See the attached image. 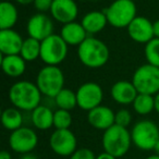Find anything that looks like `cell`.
<instances>
[{
	"mask_svg": "<svg viewBox=\"0 0 159 159\" xmlns=\"http://www.w3.org/2000/svg\"><path fill=\"white\" fill-rule=\"evenodd\" d=\"M43 94L36 83L31 81H18L9 89V99L12 106L21 111H33L42 102Z\"/></svg>",
	"mask_w": 159,
	"mask_h": 159,
	"instance_id": "obj_1",
	"label": "cell"
},
{
	"mask_svg": "<svg viewBox=\"0 0 159 159\" xmlns=\"http://www.w3.org/2000/svg\"><path fill=\"white\" fill-rule=\"evenodd\" d=\"M77 57L83 66L89 69H99L108 62L110 51L102 39L89 36L77 47Z\"/></svg>",
	"mask_w": 159,
	"mask_h": 159,
	"instance_id": "obj_2",
	"label": "cell"
},
{
	"mask_svg": "<svg viewBox=\"0 0 159 159\" xmlns=\"http://www.w3.org/2000/svg\"><path fill=\"white\" fill-rule=\"evenodd\" d=\"M102 143L106 152L112 155L116 158L123 157L129 152L132 144L131 132L128 128L113 124L108 130L104 131Z\"/></svg>",
	"mask_w": 159,
	"mask_h": 159,
	"instance_id": "obj_3",
	"label": "cell"
},
{
	"mask_svg": "<svg viewBox=\"0 0 159 159\" xmlns=\"http://www.w3.org/2000/svg\"><path fill=\"white\" fill-rule=\"evenodd\" d=\"M108 24L116 29H128L137 16L136 5L133 0H115L105 10Z\"/></svg>",
	"mask_w": 159,
	"mask_h": 159,
	"instance_id": "obj_4",
	"label": "cell"
},
{
	"mask_svg": "<svg viewBox=\"0 0 159 159\" xmlns=\"http://www.w3.org/2000/svg\"><path fill=\"white\" fill-rule=\"evenodd\" d=\"M36 85L40 93L49 98H55L64 89V74L57 66H45L36 77Z\"/></svg>",
	"mask_w": 159,
	"mask_h": 159,
	"instance_id": "obj_5",
	"label": "cell"
},
{
	"mask_svg": "<svg viewBox=\"0 0 159 159\" xmlns=\"http://www.w3.org/2000/svg\"><path fill=\"white\" fill-rule=\"evenodd\" d=\"M131 139L139 149L152 150L159 141V128L152 120H141L133 125Z\"/></svg>",
	"mask_w": 159,
	"mask_h": 159,
	"instance_id": "obj_6",
	"label": "cell"
},
{
	"mask_svg": "<svg viewBox=\"0 0 159 159\" xmlns=\"http://www.w3.org/2000/svg\"><path fill=\"white\" fill-rule=\"evenodd\" d=\"M132 83L139 94L155 96L159 93V68L145 63L134 71Z\"/></svg>",
	"mask_w": 159,
	"mask_h": 159,
	"instance_id": "obj_7",
	"label": "cell"
},
{
	"mask_svg": "<svg viewBox=\"0 0 159 159\" xmlns=\"http://www.w3.org/2000/svg\"><path fill=\"white\" fill-rule=\"evenodd\" d=\"M69 46L59 34H52L42 42L39 59L46 66H59L68 56Z\"/></svg>",
	"mask_w": 159,
	"mask_h": 159,
	"instance_id": "obj_8",
	"label": "cell"
},
{
	"mask_svg": "<svg viewBox=\"0 0 159 159\" xmlns=\"http://www.w3.org/2000/svg\"><path fill=\"white\" fill-rule=\"evenodd\" d=\"M76 98L77 107L89 112L92 109L102 105L104 99V91L98 83L86 82L77 89Z\"/></svg>",
	"mask_w": 159,
	"mask_h": 159,
	"instance_id": "obj_9",
	"label": "cell"
},
{
	"mask_svg": "<svg viewBox=\"0 0 159 159\" xmlns=\"http://www.w3.org/2000/svg\"><path fill=\"white\" fill-rule=\"evenodd\" d=\"M38 144L37 133L31 128L22 126L11 132L9 136V145L13 152L24 155L32 152Z\"/></svg>",
	"mask_w": 159,
	"mask_h": 159,
	"instance_id": "obj_10",
	"label": "cell"
},
{
	"mask_svg": "<svg viewBox=\"0 0 159 159\" xmlns=\"http://www.w3.org/2000/svg\"><path fill=\"white\" fill-rule=\"evenodd\" d=\"M49 146L55 154L70 157L77 149V139L70 129L55 130L49 137Z\"/></svg>",
	"mask_w": 159,
	"mask_h": 159,
	"instance_id": "obj_11",
	"label": "cell"
},
{
	"mask_svg": "<svg viewBox=\"0 0 159 159\" xmlns=\"http://www.w3.org/2000/svg\"><path fill=\"white\" fill-rule=\"evenodd\" d=\"M53 22L52 19L46 13H36L29 19L26 24V31L29 37L43 42L47 37L51 36L53 33Z\"/></svg>",
	"mask_w": 159,
	"mask_h": 159,
	"instance_id": "obj_12",
	"label": "cell"
},
{
	"mask_svg": "<svg viewBox=\"0 0 159 159\" xmlns=\"http://www.w3.org/2000/svg\"><path fill=\"white\" fill-rule=\"evenodd\" d=\"M50 14L53 20L64 25L76 20L79 7L74 0H53Z\"/></svg>",
	"mask_w": 159,
	"mask_h": 159,
	"instance_id": "obj_13",
	"label": "cell"
},
{
	"mask_svg": "<svg viewBox=\"0 0 159 159\" xmlns=\"http://www.w3.org/2000/svg\"><path fill=\"white\" fill-rule=\"evenodd\" d=\"M128 34L130 38L139 44H147L154 36L152 22H150L145 16H137L128 26Z\"/></svg>",
	"mask_w": 159,
	"mask_h": 159,
	"instance_id": "obj_14",
	"label": "cell"
},
{
	"mask_svg": "<svg viewBox=\"0 0 159 159\" xmlns=\"http://www.w3.org/2000/svg\"><path fill=\"white\" fill-rule=\"evenodd\" d=\"M116 112L104 105L96 107L87 112V121L96 130L106 131L115 124Z\"/></svg>",
	"mask_w": 159,
	"mask_h": 159,
	"instance_id": "obj_15",
	"label": "cell"
},
{
	"mask_svg": "<svg viewBox=\"0 0 159 159\" xmlns=\"http://www.w3.org/2000/svg\"><path fill=\"white\" fill-rule=\"evenodd\" d=\"M111 98L117 104L122 106L132 105L136 96L139 95L136 87L132 83V81H118L110 89Z\"/></svg>",
	"mask_w": 159,
	"mask_h": 159,
	"instance_id": "obj_16",
	"label": "cell"
},
{
	"mask_svg": "<svg viewBox=\"0 0 159 159\" xmlns=\"http://www.w3.org/2000/svg\"><path fill=\"white\" fill-rule=\"evenodd\" d=\"M24 39L20 33L10 30H0V52L1 56L20 55Z\"/></svg>",
	"mask_w": 159,
	"mask_h": 159,
	"instance_id": "obj_17",
	"label": "cell"
},
{
	"mask_svg": "<svg viewBox=\"0 0 159 159\" xmlns=\"http://www.w3.org/2000/svg\"><path fill=\"white\" fill-rule=\"evenodd\" d=\"M59 35L66 43L68 46H77V47L89 36L87 34V32L85 31V29L83 27L82 23L75 22V21L62 25Z\"/></svg>",
	"mask_w": 159,
	"mask_h": 159,
	"instance_id": "obj_18",
	"label": "cell"
},
{
	"mask_svg": "<svg viewBox=\"0 0 159 159\" xmlns=\"http://www.w3.org/2000/svg\"><path fill=\"white\" fill-rule=\"evenodd\" d=\"M27 62L20 55L1 56V69L9 77H20L26 71Z\"/></svg>",
	"mask_w": 159,
	"mask_h": 159,
	"instance_id": "obj_19",
	"label": "cell"
},
{
	"mask_svg": "<svg viewBox=\"0 0 159 159\" xmlns=\"http://www.w3.org/2000/svg\"><path fill=\"white\" fill-rule=\"evenodd\" d=\"M83 27L87 32L89 35H94V34L100 33L108 24V20L104 11H91L87 12L83 16L82 21Z\"/></svg>",
	"mask_w": 159,
	"mask_h": 159,
	"instance_id": "obj_20",
	"label": "cell"
},
{
	"mask_svg": "<svg viewBox=\"0 0 159 159\" xmlns=\"http://www.w3.org/2000/svg\"><path fill=\"white\" fill-rule=\"evenodd\" d=\"M53 112L48 106L39 105L31 112L32 123L37 130H49L53 126Z\"/></svg>",
	"mask_w": 159,
	"mask_h": 159,
	"instance_id": "obj_21",
	"label": "cell"
},
{
	"mask_svg": "<svg viewBox=\"0 0 159 159\" xmlns=\"http://www.w3.org/2000/svg\"><path fill=\"white\" fill-rule=\"evenodd\" d=\"M19 19L18 8L10 1L0 3V30H10L16 26Z\"/></svg>",
	"mask_w": 159,
	"mask_h": 159,
	"instance_id": "obj_22",
	"label": "cell"
},
{
	"mask_svg": "<svg viewBox=\"0 0 159 159\" xmlns=\"http://www.w3.org/2000/svg\"><path fill=\"white\" fill-rule=\"evenodd\" d=\"M1 123L6 130L11 131V132L22 128L23 116L21 110L16 107L6 108L1 113Z\"/></svg>",
	"mask_w": 159,
	"mask_h": 159,
	"instance_id": "obj_23",
	"label": "cell"
},
{
	"mask_svg": "<svg viewBox=\"0 0 159 159\" xmlns=\"http://www.w3.org/2000/svg\"><path fill=\"white\" fill-rule=\"evenodd\" d=\"M40 46H42V42L39 40L32 37L25 38L21 48L20 56L26 62L35 61L36 59L40 58Z\"/></svg>",
	"mask_w": 159,
	"mask_h": 159,
	"instance_id": "obj_24",
	"label": "cell"
},
{
	"mask_svg": "<svg viewBox=\"0 0 159 159\" xmlns=\"http://www.w3.org/2000/svg\"><path fill=\"white\" fill-rule=\"evenodd\" d=\"M133 110L139 116H147L155 110L154 96L147 94H139L132 104Z\"/></svg>",
	"mask_w": 159,
	"mask_h": 159,
	"instance_id": "obj_25",
	"label": "cell"
},
{
	"mask_svg": "<svg viewBox=\"0 0 159 159\" xmlns=\"http://www.w3.org/2000/svg\"><path fill=\"white\" fill-rule=\"evenodd\" d=\"M55 104L58 109L71 111L77 106L76 92H73L69 89H63L55 98Z\"/></svg>",
	"mask_w": 159,
	"mask_h": 159,
	"instance_id": "obj_26",
	"label": "cell"
},
{
	"mask_svg": "<svg viewBox=\"0 0 159 159\" xmlns=\"http://www.w3.org/2000/svg\"><path fill=\"white\" fill-rule=\"evenodd\" d=\"M144 55L147 63L159 68V38L154 37L145 45Z\"/></svg>",
	"mask_w": 159,
	"mask_h": 159,
	"instance_id": "obj_27",
	"label": "cell"
},
{
	"mask_svg": "<svg viewBox=\"0 0 159 159\" xmlns=\"http://www.w3.org/2000/svg\"><path fill=\"white\" fill-rule=\"evenodd\" d=\"M72 115L70 111L57 109L53 112V126L56 130H66L72 125Z\"/></svg>",
	"mask_w": 159,
	"mask_h": 159,
	"instance_id": "obj_28",
	"label": "cell"
},
{
	"mask_svg": "<svg viewBox=\"0 0 159 159\" xmlns=\"http://www.w3.org/2000/svg\"><path fill=\"white\" fill-rule=\"evenodd\" d=\"M132 121V115L128 109H119V110L116 112L115 117V124L120 126H123V128H128L131 124Z\"/></svg>",
	"mask_w": 159,
	"mask_h": 159,
	"instance_id": "obj_29",
	"label": "cell"
},
{
	"mask_svg": "<svg viewBox=\"0 0 159 159\" xmlns=\"http://www.w3.org/2000/svg\"><path fill=\"white\" fill-rule=\"evenodd\" d=\"M95 154L92 149L86 147L77 148L74 152L70 156V159H96Z\"/></svg>",
	"mask_w": 159,
	"mask_h": 159,
	"instance_id": "obj_30",
	"label": "cell"
},
{
	"mask_svg": "<svg viewBox=\"0 0 159 159\" xmlns=\"http://www.w3.org/2000/svg\"><path fill=\"white\" fill-rule=\"evenodd\" d=\"M52 2L53 0H35L33 6L39 13H46L48 11L50 12Z\"/></svg>",
	"mask_w": 159,
	"mask_h": 159,
	"instance_id": "obj_31",
	"label": "cell"
},
{
	"mask_svg": "<svg viewBox=\"0 0 159 159\" xmlns=\"http://www.w3.org/2000/svg\"><path fill=\"white\" fill-rule=\"evenodd\" d=\"M96 159H117V158H116V157H113L112 155L104 152H102V154L98 155V156L96 157Z\"/></svg>",
	"mask_w": 159,
	"mask_h": 159,
	"instance_id": "obj_32",
	"label": "cell"
},
{
	"mask_svg": "<svg viewBox=\"0 0 159 159\" xmlns=\"http://www.w3.org/2000/svg\"><path fill=\"white\" fill-rule=\"evenodd\" d=\"M152 27H154V36L159 38V20L152 22Z\"/></svg>",
	"mask_w": 159,
	"mask_h": 159,
	"instance_id": "obj_33",
	"label": "cell"
},
{
	"mask_svg": "<svg viewBox=\"0 0 159 159\" xmlns=\"http://www.w3.org/2000/svg\"><path fill=\"white\" fill-rule=\"evenodd\" d=\"M0 159H12L11 154L8 150H1V152H0Z\"/></svg>",
	"mask_w": 159,
	"mask_h": 159,
	"instance_id": "obj_34",
	"label": "cell"
},
{
	"mask_svg": "<svg viewBox=\"0 0 159 159\" xmlns=\"http://www.w3.org/2000/svg\"><path fill=\"white\" fill-rule=\"evenodd\" d=\"M16 3L19 5H22V6H26V5H31V3H34L35 0H14Z\"/></svg>",
	"mask_w": 159,
	"mask_h": 159,
	"instance_id": "obj_35",
	"label": "cell"
},
{
	"mask_svg": "<svg viewBox=\"0 0 159 159\" xmlns=\"http://www.w3.org/2000/svg\"><path fill=\"white\" fill-rule=\"evenodd\" d=\"M20 159H38V157L36 155H33L32 152H29V154L22 155V157Z\"/></svg>",
	"mask_w": 159,
	"mask_h": 159,
	"instance_id": "obj_36",
	"label": "cell"
},
{
	"mask_svg": "<svg viewBox=\"0 0 159 159\" xmlns=\"http://www.w3.org/2000/svg\"><path fill=\"white\" fill-rule=\"evenodd\" d=\"M154 99H155V110L157 111V113H159V93L154 96Z\"/></svg>",
	"mask_w": 159,
	"mask_h": 159,
	"instance_id": "obj_37",
	"label": "cell"
},
{
	"mask_svg": "<svg viewBox=\"0 0 159 159\" xmlns=\"http://www.w3.org/2000/svg\"><path fill=\"white\" fill-rule=\"evenodd\" d=\"M154 150H155V152H156V155H158L159 156V141H158V143L156 144V146H155Z\"/></svg>",
	"mask_w": 159,
	"mask_h": 159,
	"instance_id": "obj_38",
	"label": "cell"
},
{
	"mask_svg": "<svg viewBox=\"0 0 159 159\" xmlns=\"http://www.w3.org/2000/svg\"><path fill=\"white\" fill-rule=\"evenodd\" d=\"M146 159H159V156L155 154V155H152V156H148Z\"/></svg>",
	"mask_w": 159,
	"mask_h": 159,
	"instance_id": "obj_39",
	"label": "cell"
}]
</instances>
